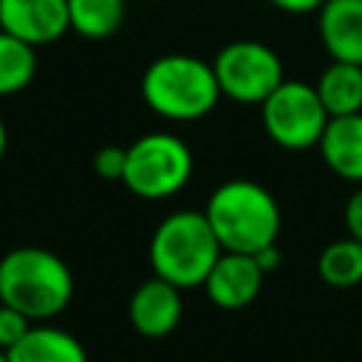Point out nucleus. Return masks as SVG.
Returning a JSON list of instances; mask_svg holds the SVG:
<instances>
[{
	"mask_svg": "<svg viewBox=\"0 0 362 362\" xmlns=\"http://www.w3.org/2000/svg\"><path fill=\"white\" fill-rule=\"evenodd\" d=\"M204 215L223 252L246 255L277 243L283 223L274 195L249 178H229L218 184L206 198Z\"/></svg>",
	"mask_w": 362,
	"mask_h": 362,
	"instance_id": "obj_1",
	"label": "nucleus"
},
{
	"mask_svg": "<svg viewBox=\"0 0 362 362\" xmlns=\"http://www.w3.org/2000/svg\"><path fill=\"white\" fill-rule=\"evenodd\" d=\"M74 274L68 263L42 246H17L0 257V303L31 322H48L68 308Z\"/></svg>",
	"mask_w": 362,
	"mask_h": 362,
	"instance_id": "obj_2",
	"label": "nucleus"
},
{
	"mask_svg": "<svg viewBox=\"0 0 362 362\" xmlns=\"http://www.w3.org/2000/svg\"><path fill=\"white\" fill-rule=\"evenodd\" d=\"M141 99L167 122H195L215 110L221 88L212 62L195 54H164L141 74Z\"/></svg>",
	"mask_w": 362,
	"mask_h": 362,
	"instance_id": "obj_3",
	"label": "nucleus"
},
{
	"mask_svg": "<svg viewBox=\"0 0 362 362\" xmlns=\"http://www.w3.org/2000/svg\"><path fill=\"white\" fill-rule=\"evenodd\" d=\"M221 243L204 215V209H175L170 212L150 238V266L153 274L178 286L181 291L204 286L209 269L221 257Z\"/></svg>",
	"mask_w": 362,
	"mask_h": 362,
	"instance_id": "obj_4",
	"label": "nucleus"
},
{
	"mask_svg": "<svg viewBox=\"0 0 362 362\" xmlns=\"http://www.w3.org/2000/svg\"><path fill=\"white\" fill-rule=\"evenodd\" d=\"M192 170L195 158L189 144L175 133L153 130L127 144L122 184L144 201H164L189 184Z\"/></svg>",
	"mask_w": 362,
	"mask_h": 362,
	"instance_id": "obj_5",
	"label": "nucleus"
},
{
	"mask_svg": "<svg viewBox=\"0 0 362 362\" xmlns=\"http://www.w3.org/2000/svg\"><path fill=\"white\" fill-rule=\"evenodd\" d=\"M328 110L322 107L317 88L303 79H283L260 102V124L266 136L283 150H311L317 147Z\"/></svg>",
	"mask_w": 362,
	"mask_h": 362,
	"instance_id": "obj_6",
	"label": "nucleus"
},
{
	"mask_svg": "<svg viewBox=\"0 0 362 362\" xmlns=\"http://www.w3.org/2000/svg\"><path fill=\"white\" fill-rule=\"evenodd\" d=\"M212 71L221 88V96L238 105H257L286 79V68L280 54L257 40H232L226 42L215 59Z\"/></svg>",
	"mask_w": 362,
	"mask_h": 362,
	"instance_id": "obj_7",
	"label": "nucleus"
},
{
	"mask_svg": "<svg viewBox=\"0 0 362 362\" xmlns=\"http://www.w3.org/2000/svg\"><path fill=\"white\" fill-rule=\"evenodd\" d=\"M68 0H0V31L40 48L68 31Z\"/></svg>",
	"mask_w": 362,
	"mask_h": 362,
	"instance_id": "obj_8",
	"label": "nucleus"
},
{
	"mask_svg": "<svg viewBox=\"0 0 362 362\" xmlns=\"http://www.w3.org/2000/svg\"><path fill=\"white\" fill-rule=\"evenodd\" d=\"M127 317H130V325L136 328V334H141V337L158 339V337L173 334L178 328L181 317H184L181 288L167 283L158 274L147 277L130 294Z\"/></svg>",
	"mask_w": 362,
	"mask_h": 362,
	"instance_id": "obj_9",
	"label": "nucleus"
},
{
	"mask_svg": "<svg viewBox=\"0 0 362 362\" xmlns=\"http://www.w3.org/2000/svg\"><path fill=\"white\" fill-rule=\"evenodd\" d=\"M266 272L257 266L255 255L246 252H221L215 266L209 269L204 288L212 305L223 311H240L260 294Z\"/></svg>",
	"mask_w": 362,
	"mask_h": 362,
	"instance_id": "obj_10",
	"label": "nucleus"
},
{
	"mask_svg": "<svg viewBox=\"0 0 362 362\" xmlns=\"http://www.w3.org/2000/svg\"><path fill=\"white\" fill-rule=\"evenodd\" d=\"M317 31L331 59L362 65V0H325L317 11Z\"/></svg>",
	"mask_w": 362,
	"mask_h": 362,
	"instance_id": "obj_11",
	"label": "nucleus"
},
{
	"mask_svg": "<svg viewBox=\"0 0 362 362\" xmlns=\"http://www.w3.org/2000/svg\"><path fill=\"white\" fill-rule=\"evenodd\" d=\"M317 150L337 178L362 184V113L331 116Z\"/></svg>",
	"mask_w": 362,
	"mask_h": 362,
	"instance_id": "obj_12",
	"label": "nucleus"
},
{
	"mask_svg": "<svg viewBox=\"0 0 362 362\" xmlns=\"http://www.w3.org/2000/svg\"><path fill=\"white\" fill-rule=\"evenodd\" d=\"M6 356L8 362H88L85 345L71 331L48 322H34Z\"/></svg>",
	"mask_w": 362,
	"mask_h": 362,
	"instance_id": "obj_13",
	"label": "nucleus"
},
{
	"mask_svg": "<svg viewBox=\"0 0 362 362\" xmlns=\"http://www.w3.org/2000/svg\"><path fill=\"white\" fill-rule=\"evenodd\" d=\"M314 88L328 116L362 113V65L331 59Z\"/></svg>",
	"mask_w": 362,
	"mask_h": 362,
	"instance_id": "obj_14",
	"label": "nucleus"
},
{
	"mask_svg": "<svg viewBox=\"0 0 362 362\" xmlns=\"http://www.w3.org/2000/svg\"><path fill=\"white\" fill-rule=\"evenodd\" d=\"M124 20V0H68V25L85 40H107Z\"/></svg>",
	"mask_w": 362,
	"mask_h": 362,
	"instance_id": "obj_15",
	"label": "nucleus"
},
{
	"mask_svg": "<svg viewBox=\"0 0 362 362\" xmlns=\"http://www.w3.org/2000/svg\"><path fill=\"white\" fill-rule=\"evenodd\" d=\"M317 272L322 283L331 288L359 286L362 283V243L351 235L331 240L317 257Z\"/></svg>",
	"mask_w": 362,
	"mask_h": 362,
	"instance_id": "obj_16",
	"label": "nucleus"
},
{
	"mask_svg": "<svg viewBox=\"0 0 362 362\" xmlns=\"http://www.w3.org/2000/svg\"><path fill=\"white\" fill-rule=\"evenodd\" d=\"M37 74V48L0 31V96L20 93Z\"/></svg>",
	"mask_w": 362,
	"mask_h": 362,
	"instance_id": "obj_17",
	"label": "nucleus"
},
{
	"mask_svg": "<svg viewBox=\"0 0 362 362\" xmlns=\"http://www.w3.org/2000/svg\"><path fill=\"white\" fill-rule=\"evenodd\" d=\"M31 325H34V322H31L23 311H17V308L0 303V351H11V348L31 331Z\"/></svg>",
	"mask_w": 362,
	"mask_h": 362,
	"instance_id": "obj_18",
	"label": "nucleus"
},
{
	"mask_svg": "<svg viewBox=\"0 0 362 362\" xmlns=\"http://www.w3.org/2000/svg\"><path fill=\"white\" fill-rule=\"evenodd\" d=\"M124 158H127V147L107 144V147H102V150L93 156V170H96L102 178L122 181V173H124Z\"/></svg>",
	"mask_w": 362,
	"mask_h": 362,
	"instance_id": "obj_19",
	"label": "nucleus"
},
{
	"mask_svg": "<svg viewBox=\"0 0 362 362\" xmlns=\"http://www.w3.org/2000/svg\"><path fill=\"white\" fill-rule=\"evenodd\" d=\"M345 229L351 238H356L362 243V187L345 204Z\"/></svg>",
	"mask_w": 362,
	"mask_h": 362,
	"instance_id": "obj_20",
	"label": "nucleus"
},
{
	"mask_svg": "<svg viewBox=\"0 0 362 362\" xmlns=\"http://www.w3.org/2000/svg\"><path fill=\"white\" fill-rule=\"evenodd\" d=\"M269 3L286 14H314L325 0H269Z\"/></svg>",
	"mask_w": 362,
	"mask_h": 362,
	"instance_id": "obj_21",
	"label": "nucleus"
},
{
	"mask_svg": "<svg viewBox=\"0 0 362 362\" xmlns=\"http://www.w3.org/2000/svg\"><path fill=\"white\" fill-rule=\"evenodd\" d=\"M255 260H257V266H260L263 272H274V269L280 266V249H277V243L257 249V252H255Z\"/></svg>",
	"mask_w": 362,
	"mask_h": 362,
	"instance_id": "obj_22",
	"label": "nucleus"
},
{
	"mask_svg": "<svg viewBox=\"0 0 362 362\" xmlns=\"http://www.w3.org/2000/svg\"><path fill=\"white\" fill-rule=\"evenodd\" d=\"M6 147H8V130H6V122L0 119V161L6 158Z\"/></svg>",
	"mask_w": 362,
	"mask_h": 362,
	"instance_id": "obj_23",
	"label": "nucleus"
},
{
	"mask_svg": "<svg viewBox=\"0 0 362 362\" xmlns=\"http://www.w3.org/2000/svg\"><path fill=\"white\" fill-rule=\"evenodd\" d=\"M0 362H8V356H6V351H0Z\"/></svg>",
	"mask_w": 362,
	"mask_h": 362,
	"instance_id": "obj_24",
	"label": "nucleus"
}]
</instances>
